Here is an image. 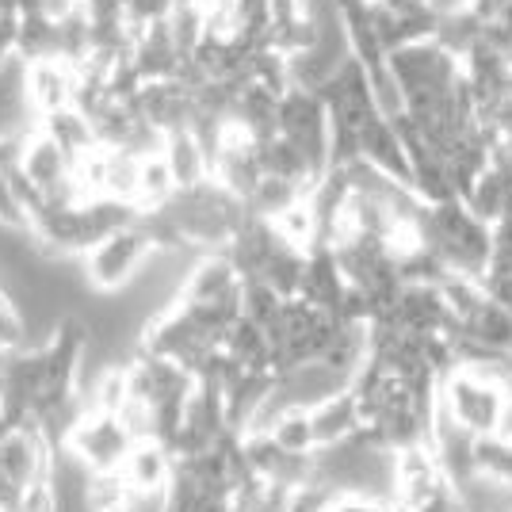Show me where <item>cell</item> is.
I'll list each match as a JSON object with an SVG mask.
<instances>
[{
  "instance_id": "6",
  "label": "cell",
  "mask_w": 512,
  "mask_h": 512,
  "mask_svg": "<svg viewBox=\"0 0 512 512\" xmlns=\"http://www.w3.org/2000/svg\"><path fill=\"white\" fill-rule=\"evenodd\" d=\"M119 478L127 490H165L172 478V455L161 440H134Z\"/></svg>"
},
{
  "instance_id": "3",
  "label": "cell",
  "mask_w": 512,
  "mask_h": 512,
  "mask_svg": "<svg viewBox=\"0 0 512 512\" xmlns=\"http://www.w3.org/2000/svg\"><path fill=\"white\" fill-rule=\"evenodd\" d=\"M73 85H77V69L65 58L23 62V96H27V107L35 111V119L73 104Z\"/></svg>"
},
{
  "instance_id": "10",
  "label": "cell",
  "mask_w": 512,
  "mask_h": 512,
  "mask_svg": "<svg viewBox=\"0 0 512 512\" xmlns=\"http://www.w3.org/2000/svg\"><path fill=\"white\" fill-rule=\"evenodd\" d=\"M123 398H127V375H123V367H107L104 375L92 383V398H88V406L115 413V409L123 406Z\"/></svg>"
},
{
  "instance_id": "11",
  "label": "cell",
  "mask_w": 512,
  "mask_h": 512,
  "mask_svg": "<svg viewBox=\"0 0 512 512\" xmlns=\"http://www.w3.org/2000/svg\"><path fill=\"white\" fill-rule=\"evenodd\" d=\"M16 512H62L58 486H54V474H50V478H35L31 486H23Z\"/></svg>"
},
{
  "instance_id": "13",
  "label": "cell",
  "mask_w": 512,
  "mask_h": 512,
  "mask_svg": "<svg viewBox=\"0 0 512 512\" xmlns=\"http://www.w3.org/2000/svg\"><path fill=\"white\" fill-rule=\"evenodd\" d=\"M425 4V12H432L436 20H444V16H455V12H467L474 0H421Z\"/></svg>"
},
{
  "instance_id": "2",
  "label": "cell",
  "mask_w": 512,
  "mask_h": 512,
  "mask_svg": "<svg viewBox=\"0 0 512 512\" xmlns=\"http://www.w3.org/2000/svg\"><path fill=\"white\" fill-rule=\"evenodd\" d=\"M62 444L69 448V455L85 470H92V474L119 470L123 459H127V451L134 448L130 432L119 425V417L107 413V409H92V406L81 409V413L73 417V425L65 428Z\"/></svg>"
},
{
  "instance_id": "14",
  "label": "cell",
  "mask_w": 512,
  "mask_h": 512,
  "mask_svg": "<svg viewBox=\"0 0 512 512\" xmlns=\"http://www.w3.org/2000/svg\"><path fill=\"white\" fill-rule=\"evenodd\" d=\"M383 12H394V16H413V12H425L421 0H375Z\"/></svg>"
},
{
  "instance_id": "4",
  "label": "cell",
  "mask_w": 512,
  "mask_h": 512,
  "mask_svg": "<svg viewBox=\"0 0 512 512\" xmlns=\"http://www.w3.org/2000/svg\"><path fill=\"white\" fill-rule=\"evenodd\" d=\"M20 172L39 188L43 195H50L65 176L73 172V157L50 138L39 127H31L23 134V146H20Z\"/></svg>"
},
{
  "instance_id": "9",
  "label": "cell",
  "mask_w": 512,
  "mask_h": 512,
  "mask_svg": "<svg viewBox=\"0 0 512 512\" xmlns=\"http://www.w3.org/2000/svg\"><path fill=\"white\" fill-rule=\"evenodd\" d=\"M172 192H176V180H172V172H169V165H165L161 150L142 153V161H138V195H134V207H138V211H157Z\"/></svg>"
},
{
  "instance_id": "7",
  "label": "cell",
  "mask_w": 512,
  "mask_h": 512,
  "mask_svg": "<svg viewBox=\"0 0 512 512\" xmlns=\"http://www.w3.org/2000/svg\"><path fill=\"white\" fill-rule=\"evenodd\" d=\"M161 157H165V165H169L176 188H192V184H199V180L211 176V157H207L203 142H199L188 127L169 130V134H165Z\"/></svg>"
},
{
  "instance_id": "5",
  "label": "cell",
  "mask_w": 512,
  "mask_h": 512,
  "mask_svg": "<svg viewBox=\"0 0 512 512\" xmlns=\"http://www.w3.org/2000/svg\"><path fill=\"white\" fill-rule=\"evenodd\" d=\"M237 287H241V276L234 272L230 256L222 253V249H214V253L203 256L192 272L184 276V283H180V295H176V299H184V302H218V299H226V295H234Z\"/></svg>"
},
{
  "instance_id": "1",
  "label": "cell",
  "mask_w": 512,
  "mask_h": 512,
  "mask_svg": "<svg viewBox=\"0 0 512 512\" xmlns=\"http://www.w3.org/2000/svg\"><path fill=\"white\" fill-rule=\"evenodd\" d=\"M150 256H157V249H153L146 226L134 218L127 226L100 237L77 260H81V276L96 295H115L150 264Z\"/></svg>"
},
{
  "instance_id": "8",
  "label": "cell",
  "mask_w": 512,
  "mask_h": 512,
  "mask_svg": "<svg viewBox=\"0 0 512 512\" xmlns=\"http://www.w3.org/2000/svg\"><path fill=\"white\" fill-rule=\"evenodd\" d=\"M35 127L43 130V134H50L58 146H62L69 157H81L85 150H92L96 146V134H92V123H88V115H81L77 107H58V111H50V115H43Z\"/></svg>"
},
{
  "instance_id": "12",
  "label": "cell",
  "mask_w": 512,
  "mask_h": 512,
  "mask_svg": "<svg viewBox=\"0 0 512 512\" xmlns=\"http://www.w3.org/2000/svg\"><path fill=\"white\" fill-rule=\"evenodd\" d=\"M23 344V321H20V310L12 306V299L0 291V356H8L12 348H20Z\"/></svg>"
}]
</instances>
